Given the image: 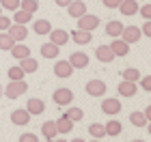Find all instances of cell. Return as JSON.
Returning a JSON list of instances; mask_svg holds the SVG:
<instances>
[{
  "label": "cell",
  "mask_w": 151,
  "mask_h": 142,
  "mask_svg": "<svg viewBox=\"0 0 151 142\" xmlns=\"http://www.w3.org/2000/svg\"><path fill=\"white\" fill-rule=\"evenodd\" d=\"M26 93H28V84H26L24 80H11V82L6 84V88L2 91V95H6L9 99H17Z\"/></svg>",
  "instance_id": "1"
},
{
  "label": "cell",
  "mask_w": 151,
  "mask_h": 142,
  "mask_svg": "<svg viewBox=\"0 0 151 142\" xmlns=\"http://www.w3.org/2000/svg\"><path fill=\"white\" fill-rule=\"evenodd\" d=\"M4 32H9V37H11L15 43L24 41V39L28 37V28H26V24H13V22H11V26H9Z\"/></svg>",
  "instance_id": "2"
},
{
  "label": "cell",
  "mask_w": 151,
  "mask_h": 142,
  "mask_svg": "<svg viewBox=\"0 0 151 142\" xmlns=\"http://www.w3.org/2000/svg\"><path fill=\"white\" fill-rule=\"evenodd\" d=\"M97 26H99V17H97V15H88V13H84V15L78 17V28H80V30L93 32Z\"/></svg>",
  "instance_id": "3"
},
{
  "label": "cell",
  "mask_w": 151,
  "mask_h": 142,
  "mask_svg": "<svg viewBox=\"0 0 151 142\" xmlns=\"http://www.w3.org/2000/svg\"><path fill=\"white\" fill-rule=\"evenodd\" d=\"M140 28L138 26H123V30H121V39L125 41L127 45H132V43H138L140 41Z\"/></svg>",
  "instance_id": "4"
},
{
  "label": "cell",
  "mask_w": 151,
  "mask_h": 142,
  "mask_svg": "<svg viewBox=\"0 0 151 142\" xmlns=\"http://www.w3.org/2000/svg\"><path fill=\"white\" fill-rule=\"evenodd\" d=\"M84 91L88 97H104V93H106V84L101 82V80H88L86 86H84Z\"/></svg>",
  "instance_id": "5"
},
{
  "label": "cell",
  "mask_w": 151,
  "mask_h": 142,
  "mask_svg": "<svg viewBox=\"0 0 151 142\" xmlns=\"http://www.w3.org/2000/svg\"><path fill=\"white\" fill-rule=\"evenodd\" d=\"M121 101L119 99H114V97H108V99H104L101 101V112L104 114H108V116H116V114L121 112Z\"/></svg>",
  "instance_id": "6"
},
{
  "label": "cell",
  "mask_w": 151,
  "mask_h": 142,
  "mask_svg": "<svg viewBox=\"0 0 151 142\" xmlns=\"http://www.w3.org/2000/svg\"><path fill=\"white\" fill-rule=\"evenodd\" d=\"M52 99H54V103H56V106H69L73 101V93L69 88H56L54 95H52Z\"/></svg>",
  "instance_id": "7"
},
{
  "label": "cell",
  "mask_w": 151,
  "mask_h": 142,
  "mask_svg": "<svg viewBox=\"0 0 151 142\" xmlns=\"http://www.w3.org/2000/svg\"><path fill=\"white\" fill-rule=\"evenodd\" d=\"M54 76L60 78V80H67L73 76V67L69 65V60H58L56 65H54Z\"/></svg>",
  "instance_id": "8"
},
{
  "label": "cell",
  "mask_w": 151,
  "mask_h": 142,
  "mask_svg": "<svg viewBox=\"0 0 151 142\" xmlns=\"http://www.w3.org/2000/svg\"><path fill=\"white\" fill-rule=\"evenodd\" d=\"M121 97H134L136 91H138V82H129V80H121V84L116 86Z\"/></svg>",
  "instance_id": "9"
},
{
  "label": "cell",
  "mask_w": 151,
  "mask_h": 142,
  "mask_svg": "<svg viewBox=\"0 0 151 142\" xmlns=\"http://www.w3.org/2000/svg\"><path fill=\"white\" fill-rule=\"evenodd\" d=\"M47 35H50V41H52L54 45H58V47H63L67 41H69V32H67V30H63V28L50 30Z\"/></svg>",
  "instance_id": "10"
},
{
  "label": "cell",
  "mask_w": 151,
  "mask_h": 142,
  "mask_svg": "<svg viewBox=\"0 0 151 142\" xmlns=\"http://www.w3.org/2000/svg\"><path fill=\"white\" fill-rule=\"evenodd\" d=\"M69 65L73 67V69H86L88 67V56L84 52H73L69 56Z\"/></svg>",
  "instance_id": "11"
},
{
  "label": "cell",
  "mask_w": 151,
  "mask_h": 142,
  "mask_svg": "<svg viewBox=\"0 0 151 142\" xmlns=\"http://www.w3.org/2000/svg\"><path fill=\"white\" fill-rule=\"evenodd\" d=\"M95 58H97L99 63H112L116 56H114V52L110 50V45H99L97 50H95Z\"/></svg>",
  "instance_id": "12"
},
{
  "label": "cell",
  "mask_w": 151,
  "mask_h": 142,
  "mask_svg": "<svg viewBox=\"0 0 151 142\" xmlns=\"http://www.w3.org/2000/svg\"><path fill=\"white\" fill-rule=\"evenodd\" d=\"M65 9L69 11V17H76V19H78L80 15H84V13H86V4L82 2V0H71Z\"/></svg>",
  "instance_id": "13"
},
{
  "label": "cell",
  "mask_w": 151,
  "mask_h": 142,
  "mask_svg": "<svg viewBox=\"0 0 151 142\" xmlns=\"http://www.w3.org/2000/svg\"><path fill=\"white\" fill-rule=\"evenodd\" d=\"M71 39H73L76 45H88V43H91V39H93V32L76 28V30H71Z\"/></svg>",
  "instance_id": "14"
},
{
  "label": "cell",
  "mask_w": 151,
  "mask_h": 142,
  "mask_svg": "<svg viewBox=\"0 0 151 142\" xmlns=\"http://www.w3.org/2000/svg\"><path fill=\"white\" fill-rule=\"evenodd\" d=\"M26 112H28L30 116H32V114H35V116H37V114H43L45 112V103L41 99L32 97V99H28V103H26Z\"/></svg>",
  "instance_id": "15"
},
{
  "label": "cell",
  "mask_w": 151,
  "mask_h": 142,
  "mask_svg": "<svg viewBox=\"0 0 151 142\" xmlns=\"http://www.w3.org/2000/svg\"><path fill=\"white\" fill-rule=\"evenodd\" d=\"M110 50L114 52V56H127V54H129V45L123 41L121 37H116L114 41L110 43Z\"/></svg>",
  "instance_id": "16"
},
{
  "label": "cell",
  "mask_w": 151,
  "mask_h": 142,
  "mask_svg": "<svg viewBox=\"0 0 151 142\" xmlns=\"http://www.w3.org/2000/svg\"><path fill=\"white\" fill-rule=\"evenodd\" d=\"M9 52L13 54V58H15V60H22V58H26V56H30V47L24 45L22 41H19V43H13V47H11Z\"/></svg>",
  "instance_id": "17"
},
{
  "label": "cell",
  "mask_w": 151,
  "mask_h": 142,
  "mask_svg": "<svg viewBox=\"0 0 151 142\" xmlns=\"http://www.w3.org/2000/svg\"><path fill=\"white\" fill-rule=\"evenodd\" d=\"M119 9H121V15H136L138 13V2L136 0H121V4H119Z\"/></svg>",
  "instance_id": "18"
},
{
  "label": "cell",
  "mask_w": 151,
  "mask_h": 142,
  "mask_svg": "<svg viewBox=\"0 0 151 142\" xmlns=\"http://www.w3.org/2000/svg\"><path fill=\"white\" fill-rule=\"evenodd\" d=\"M58 54H60V47L54 45L52 41H47V43L41 45V56H43V58H58Z\"/></svg>",
  "instance_id": "19"
},
{
  "label": "cell",
  "mask_w": 151,
  "mask_h": 142,
  "mask_svg": "<svg viewBox=\"0 0 151 142\" xmlns=\"http://www.w3.org/2000/svg\"><path fill=\"white\" fill-rule=\"evenodd\" d=\"M104 131H106V136H121L123 125H121L116 118H110V121H108V123L104 125Z\"/></svg>",
  "instance_id": "20"
},
{
  "label": "cell",
  "mask_w": 151,
  "mask_h": 142,
  "mask_svg": "<svg viewBox=\"0 0 151 142\" xmlns=\"http://www.w3.org/2000/svg\"><path fill=\"white\" fill-rule=\"evenodd\" d=\"M19 63V67H22V71L24 73H35L37 69H39V63L32 56H26V58H22V60H17Z\"/></svg>",
  "instance_id": "21"
},
{
  "label": "cell",
  "mask_w": 151,
  "mask_h": 142,
  "mask_svg": "<svg viewBox=\"0 0 151 142\" xmlns=\"http://www.w3.org/2000/svg\"><path fill=\"white\" fill-rule=\"evenodd\" d=\"M121 30H123V24L119 22V19H110V22L106 24V35L112 37V39L121 37Z\"/></svg>",
  "instance_id": "22"
},
{
  "label": "cell",
  "mask_w": 151,
  "mask_h": 142,
  "mask_svg": "<svg viewBox=\"0 0 151 142\" xmlns=\"http://www.w3.org/2000/svg\"><path fill=\"white\" fill-rule=\"evenodd\" d=\"M11 121H13V125H28V121H30V114L26 112V110H13L11 114Z\"/></svg>",
  "instance_id": "23"
},
{
  "label": "cell",
  "mask_w": 151,
  "mask_h": 142,
  "mask_svg": "<svg viewBox=\"0 0 151 142\" xmlns=\"http://www.w3.org/2000/svg\"><path fill=\"white\" fill-rule=\"evenodd\" d=\"M54 125H56V131H58V133H63V136H65V133H69V131L73 129V123H71V121L67 118V116L56 118V121H54Z\"/></svg>",
  "instance_id": "24"
},
{
  "label": "cell",
  "mask_w": 151,
  "mask_h": 142,
  "mask_svg": "<svg viewBox=\"0 0 151 142\" xmlns=\"http://www.w3.org/2000/svg\"><path fill=\"white\" fill-rule=\"evenodd\" d=\"M41 133H43V136L50 140V142L56 138V136H58V131H56V125H54V121H45V123L41 125Z\"/></svg>",
  "instance_id": "25"
},
{
  "label": "cell",
  "mask_w": 151,
  "mask_h": 142,
  "mask_svg": "<svg viewBox=\"0 0 151 142\" xmlns=\"http://www.w3.org/2000/svg\"><path fill=\"white\" fill-rule=\"evenodd\" d=\"M32 30H35V35H47V32L52 30V24L47 22V19H35Z\"/></svg>",
  "instance_id": "26"
},
{
  "label": "cell",
  "mask_w": 151,
  "mask_h": 142,
  "mask_svg": "<svg viewBox=\"0 0 151 142\" xmlns=\"http://www.w3.org/2000/svg\"><path fill=\"white\" fill-rule=\"evenodd\" d=\"M13 13H15V15H13V22H15V24H28L30 19H32V13H28V11L15 9Z\"/></svg>",
  "instance_id": "27"
},
{
  "label": "cell",
  "mask_w": 151,
  "mask_h": 142,
  "mask_svg": "<svg viewBox=\"0 0 151 142\" xmlns=\"http://www.w3.org/2000/svg\"><path fill=\"white\" fill-rule=\"evenodd\" d=\"M88 136H93V138L101 140V138L106 136V131H104V125H101V123H91V125H88Z\"/></svg>",
  "instance_id": "28"
},
{
  "label": "cell",
  "mask_w": 151,
  "mask_h": 142,
  "mask_svg": "<svg viewBox=\"0 0 151 142\" xmlns=\"http://www.w3.org/2000/svg\"><path fill=\"white\" fill-rule=\"evenodd\" d=\"M63 116H67L71 123H78V121L84 118V112H82V108H69V110H67Z\"/></svg>",
  "instance_id": "29"
},
{
  "label": "cell",
  "mask_w": 151,
  "mask_h": 142,
  "mask_svg": "<svg viewBox=\"0 0 151 142\" xmlns=\"http://www.w3.org/2000/svg\"><path fill=\"white\" fill-rule=\"evenodd\" d=\"M129 121H132L134 127H147L149 125V121L145 118V114H142V112H132V114H129Z\"/></svg>",
  "instance_id": "30"
},
{
  "label": "cell",
  "mask_w": 151,
  "mask_h": 142,
  "mask_svg": "<svg viewBox=\"0 0 151 142\" xmlns=\"http://www.w3.org/2000/svg\"><path fill=\"white\" fill-rule=\"evenodd\" d=\"M19 9H22V11H28V13L35 15L37 9H39V2H37V0H19Z\"/></svg>",
  "instance_id": "31"
},
{
  "label": "cell",
  "mask_w": 151,
  "mask_h": 142,
  "mask_svg": "<svg viewBox=\"0 0 151 142\" xmlns=\"http://www.w3.org/2000/svg\"><path fill=\"white\" fill-rule=\"evenodd\" d=\"M123 80H129V82H138V80H140V71L136 69V67H127V69H123Z\"/></svg>",
  "instance_id": "32"
},
{
  "label": "cell",
  "mask_w": 151,
  "mask_h": 142,
  "mask_svg": "<svg viewBox=\"0 0 151 142\" xmlns=\"http://www.w3.org/2000/svg\"><path fill=\"white\" fill-rule=\"evenodd\" d=\"M13 43L15 41L9 37V32H0V50H11Z\"/></svg>",
  "instance_id": "33"
},
{
  "label": "cell",
  "mask_w": 151,
  "mask_h": 142,
  "mask_svg": "<svg viewBox=\"0 0 151 142\" xmlns=\"http://www.w3.org/2000/svg\"><path fill=\"white\" fill-rule=\"evenodd\" d=\"M24 76H26V73L22 71V67H11V69H9V80H24Z\"/></svg>",
  "instance_id": "34"
},
{
  "label": "cell",
  "mask_w": 151,
  "mask_h": 142,
  "mask_svg": "<svg viewBox=\"0 0 151 142\" xmlns=\"http://www.w3.org/2000/svg\"><path fill=\"white\" fill-rule=\"evenodd\" d=\"M0 6L6 11H15V9H19V0H0Z\"/></svg>",
  "instance_id": "35"
},
{
  "label": "cell",
  "mask_w": 151,
  "mask_h": 142,
  "mask_svg": "<svg viewBox=\"0 0 151 142\" xmlns=\"http://www.w3.org/2000/svg\"><path fill=\"white\" fill-rule=\"evenodd\" d=\"M11 26V19H9V15H2L0 13V32H4L6 28Z\"/></svg>",
  "instance_id": "36"
},
{
  "label": "cell",
  "mask_w": 151,
  "mask_h": 142,
  "mask_svg": "<svg viewBox=\"0 0 151 142\" xmlns=\"http://www.w3.org/2000/svg\"><path fill=\"white\" fill-rule=\"evenodd\" d=\"M138 82H140V88H142V91H147V93L151 91V76H145V78H140Z\"/></svg>",
  "instance_id": "37"
},
{
  "label": "cell",
  "mask_w": 151,
  "mask_h": 142,
  "mask_svg": "<svg viewBox=\"0 0 151 142\" xmlns=\"http://www.w3.org/2000/svg\"><path fill=\"white\" fill-rule=\"evenodd\" d=\"M19 142H39V138L35 133H22V136H19Z\"/></svg>",
  "instance_id": "38"
},
{
  "label": "cell",
  "mask_w": 151,
  "mask_h": 142,
  "mask_svg": "<svg viewBox=\"0 0 151 142\" xmlns=\"http://www.w3.org/2000/svg\"><path fill=\"white\" fill-rule=\"evenodd\" d=\"M138 11H140V15L145 17V19H151V4H142Z\"/></svg>",
  "instance_id": "39"
},
{
  "label": "cell",
  "mask_w": 151,
  "mask_h": 142,
  "mask_svg": "<svg viewBox=\"0 0 151 142\" xmlns=\"http://www.w3.org/2000/svg\"><path fill=\"white\" fill-rule=\"evenodd\" d=\"M104 2L106 9H119V4H121V0H101Z\"/></svg>",
  "instance_id": "40"
},
{
  "label": "cell",
  "mask_w": 151,
  "mask_h": 142,
  "mask_svg": "<svg viewBox=\"0 0 151 142\" xmlns=\"http://www.w3.org/2000/svg\"><path fill=\"white\" fill-rule=\"evenodd\" d=\"M140 35H145V37H151V22H149V19L145 22V26L140 28Z\"/></svg>",
  "instance_id": "41"
},
{
  "label": "cell",
  "mask_w": 151,
  "mask_h": 142,
  "mask_svg": "<svg viewBox=\"0 0 151 142\" xmlns=\"http://www.w3.org/2000/svg\"><path fill=\"white\" fill-rule=\"evenodd\" d=\"M54 2H56L58 6H67V4H69V2H71V0H54Z\"/></svg>",
  "instance_id": "42"
},
{
  "label": "cell",
  "mask_w": 151,
  "mask_h": 142,
  "mask_svg": "<svg viewBox=\"0 0 151 142\" xmlns=\"http://www.w3.org/2000/svg\"><path fill=\"white\" fill-rule=\"evenodd\" d=\"M142 114H145V118H147V121H151V108H147V110L142 112Z\"/></svg>",
  "instance_id": "43"
},
{
  "label": "cell",
  "mask_w": 151,
  "mask_h": 142,
  "mask_svg": "<svg viewBox=\"0 0 151 142\" xmlns=\"http://www.w3.org/2000/svg\"><path fill=\"white\" fill-rule=\"evenodd\" d=\"M71 142H86V140H82V138H73Z\"/></svg>",
  "instance_id": "44"
},
{
  "label": "cell",
  "mask_w": 151,
  "mask_h": 142,
  "mask_svg": "<svg viewBox=\"0 0 151 142\" xmlns=\"http://www.w3.org/2000/svg\"><path fill=\"white\" fill-rule=\"evenodd\" d=\"M54 142H67V140H63V138H54Z\"/></svg>",
  "instance_id": "45"
},
{
  "label": "cell",
  "mask_w": 151,
  "mask_h": 142,
  "mask_svg": "<svg viewBox=\"0 0 151 142\" xmlns=\"http://www.w3.org/2000/svg\"><path fill=\"white\" fill-rule=\"evenodd\" d=\"M2 91H4V88H2V84H0V97H2Z\"/></svg>",
  "instance_id": "46"
},
{
  "label": "cell",
  "mask_w": 151,
  "mask_h": 142,
  "mask_svg": "<svg viewBox=\"0 0 151 142\" xmlns=\"http://www.w3.org/2000/svg\"><path fill=\"white\" fill-rule=\"evenodd\" d=\"M91 142H101V140H97V138H93V140H91Z\"/></svg>",
  "instance_id": "47"
},
{
  "label": "cell",
  "mask_w": 151,
  "mask_h": 142,
  "mask_svg": "<svg viewBox=\"0 0 151 142\" xmlns=\"http://www.w3.org/2000/svg\"><path fill=\"white\" fill-rule=\"evenodd\" d=\"M132 142H145V140H132Z\"/></svg>",
  "instance_id": "48"
},
{
  "label": "cell",
  "mask_w": 151,
  "mask_h": 142,
  "mask_svg": "<svg viewBox=\"0 0 151 142\" xmlns=\"http://www.w3.org/2000/svg\"><path fill=\"white\" fill-rule=\"evenodd\" d=\"M0 13H2V6H0Z\"/></svg>",
  "instance_id": "49"
}]
</instances>
